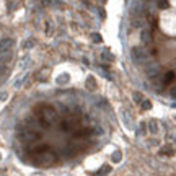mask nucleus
I'll list each match as a JSON object with an SVG mask.
<instances>
[{
	"label": "nucleus",
	"mask_w": 176,
	"mask_h": 176,
	"mask_svg": "<svg viewBox=\"0 0 176 176\" xmlns=\"http://www.w3.org/2000/svg\"><path fill=\"white\" fill-rule=\"evenodd\" d=\"M145 57L147 55H145V52H143L142 49H134L132 51V59H134L135 62H143L145 61Z\"/></svg>",
	"instance_id": "f257e3e1"
},
{
	"label": "nucleus",
	"mask_w": 176,
	"mask_h": 176,
	"mask_svg": "<svg viewBox=\"0 0 176 176\" xmlns=\"http://www.w3.org/2000/svg\"><path fill=\"white\" fill-rule=\"evenodd\" d=\"M101 57L105 59V61H109V62H113V61H114V55H113V54H109L108 51H105V52L101 54Z\"/></svg>",
	"instance_id": "f03ea898"
},
{
	"label": "nucleus",
	"mask_w": 176,
	"mask_h": 176,
	"mask_svg": "<svg viewBox=\"0 0 176 176\" xmlns=\"http://www.w3.org/2000/svg\"><path fill=\"white\" fill-rule=\"evenodd\" d=\"M150 132H153V134H157L158 132V124H157V121H150Z\"/></svg>",
	"instance_id": "7ed1b4c3"
},
{
	"label": "nucleus",
	"mask_w": 176,
	"mask_h": 176,
	"mask_svg": "<svg viewBox=\"0 0 176 176\" xmlns=\"http://www.w3.org/2000/svg\"><path fill=\"white\" fill-rule=\"evenodd\" d=\"M140 36H142V42H149V41H150V33H149V31L143 30Z\"/></svg>",
	"instance_id": "20e7f679"
},
{
	"label": "nucleus",
	"mask_w": 176,
	"mask_h": 176,
	"mask_svg": "<svg viewBox=\"0 0 176 176\" xmlns=\"http://www.w3.org/2000/svg\"><path fill=\"white\" fill-rule=\"evenodd\" d=\"M173 78H174V74H173V72H170V74H166V77H165V83H170Z\"/></svg>",
	"instance_id": "39448f33"
},
{
	"label": "nucleus",
	"mask_w": 176,
	"mask_h": 176,
	"mask_svg": "<svg viewBox=\"0 0 176 176\" xmlns=\"http://www.w3.org/2000/svg\"><path fill=\"white\" fill-rule=\"evenodd\" d=\"M119 160H121V153L116 152V153H114V162H119Z\"/></svg>",
	"instance_id": "423d86ee"
},
{
	"label": "nucleus",
	"mask_w": 176,
	"mask_h": 176,
	"mask_svg": "<svg viewBox=\"0 0 176 176\" xmlns=\"http://www.w3.org/2000/svg\"><path fill=\"white\" fill-rule=\"evenodd\" d=\"M134 99H135V101H140V99H142V96H140V95H139V93H134Z\"/></svg>",
	"instance_id": "0eeeda50"
},
{
	"label": "nucleus",
	"mask_w": 176,
	"mask_h": 176,
	"mask_svg": "<svg viewBox=\"0 0 176 176\" xmlns=\"http://www.w3.org/2000/svg\"><path fill=\"white\" fill-rule=\"evenodd\" d=\"M93 38H95V42L101 41V36H99V34H93Z\"/></svg>",
	"instance_id": "6e6552de"
},
{
	"label": "nucleus",
	"mask_w": 176,
	"mask_h": 176,
	"mask_svg": "<svg viewBox=\"0 0 176 176\" xmlns=\"http://www.w3.org/2000/svg\"><path fill=\"white\" fill-rule=\"evenodd\" d=\"M143 109H149V108H150V105H149V101H143Z\"/></svg>",
	"instance_id": "1a4fd4ad"
},
{
	"label": "nucleus",
	"mask_w": 176,
	"mask_h": 176,
	"mask_svg": "<svg viewBox=\"0 0 176 176\" xmlns=\"http://www.w3.org/2000/svg\"><path fill=\"white\" fill-rule=\"evenodd\" d=\"M171 95H173V98H176V91H173V93H171Z\"/></svg>",
	"instance_id": "9d476101"
}]
</instances>
